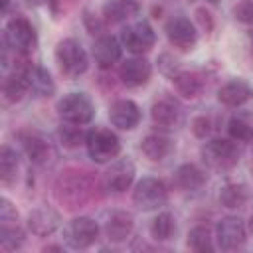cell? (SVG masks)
Returning <instances> with one entry per match:
<instances>
[{
	"label": "cell",
	"mask_w": 253,
	"mask_h": 253,
	"mask_svg": "<svg viewBox=\"0 0 253 253\" xmlns=\"http://www.w3.org/2000/svg\"><path fill=\"white\" fill-rule=\"evenodd\" d=\"M93 196V178L83 170H65L55 182V198L67 210L83 208Z\"/></svg>",
	"instance_id": "1"
},
{
	"label": "cell",
	"mask_w": 253,
	"mask_h": 253,
	"mask_svg": "<svg viewBox=\"0 0 253 253\" xmlns=\"http://www.w3.org/2000/svg\"><path fill=\"white\" fill-rule=\"evenodd\" d=\"M53 55H55V63H57L61 75L67 79L81 77L89 67V55H87L85 47L81 45V42H77L75 38L59 40Z\"/></svg>",
	"instance_id": "2"
},
{
	"label": "cell",
	"mask_w": 253,
	"mask_h": 253,
	"mask_svg": "<svg viewBox=\"0 0 253 253\" xmlns=\"http://www.w3.org/2000/svg\"><path fill=\"white\" fill-rule=\"evenodd\" d=\"M202 160L215 172H229L239 162V150L231 138H211L202 146Z\"/></svg>",
	"instance_id": "3"
},
{
	"label": "cell",
	"mask_w": 253,
	"mask_h": 253,
	"mask_svg": "<svg viewBox=\"0 0 253 253\" xmlns=\"http://www.w3.org/2000/svg\"><path fill=\"white\" fill-rule=\"evenodd\" d=\"M36 43H38V34L28 18L14 16L12 20L6 22V28H4V47L6 49L26 55L36 47Z\"/></svg>",
	"instance_id": "4"
},
{
	"label": "cell",
	"mask_w": 253,
	"mask_h": 253,
	"mask_svg": "<svg viewBox=\"0 0 253 253\" xmlns=\"http://www.w3.org/2000/svg\"><path fill=\"white\" fill-rule=\"evenodd\" d=\"M55 111L59 115V119L63 123H69V125H89L95 117V105L93 101L89 99V95L85 93H67L63 95L57 105H55Z\"/></svg>",
	"instance_id": "5"
},
{
	"label": "cell",
	"mask_w": 253,
	"mask_h": 253,
	"mask_svg": "<svg viewBox=\"0 0 253 253\" xmlns=\"http://www.w3.org/2000/svg\"><path fill=\"white\" fill-rule=\"evenodd\" d=\"M85 148L93 162L105 164L121 154V138L111 128H93L87 132Z\"/></svg>",
	"instance_id": "6"
},
{
	"label": "cell",
	"mask_w": 253,
	"mask_h": 253,
	"mask_svg": "<svg viewBox=\"0 0 253 253\" xmlns=\"http://www.w3.org/2000/svg\"><path fill=\"white\" fill-rule=\"evenodd\" d=\"M168 202V186L154 176H144L134 184L132 204L140 211H154Z\"/></svg>",
	"instance_id": "7"
},
{
	"label": "cell",
	"mask_w": 253,
	"mask_h": 253,
	"mask_svg": "<svg viewBox=\"0 0 253 253\" xmlns=\"http://www.w3.org/2000/svg\"><path fill=\"white\" fill-rule=\"evenodd\" d=\"M97 239H99V223L87 215L73 217L63 227V241L69 249L75 251L89 249L91 245H95Z\"/></svg>",
	"instance_id": "8"
},
{
	"label": "cell",
	"mask_w": 253,
	"mask_h": 253,
	"mask_svg": "<svg viewBox=\"0 0 253 253\" xmlns=\"http://www.w3.org/2000/svg\"><path fill=\"white\" fill-rule=\"evenodd\" d=\"M121 43L132 55H144V53H148L154 47L156 32H154V28L146 20H140V22L128 24L121 32Z\"/></svg>",
	"instance_id": "9"
},
{
	"label": "cell",
	"mask_w": 253,
	"mask_h": 253,
	"mask_svg": "<svg viewBox=\"0 0 253 253\" xmlns=\"http://www.w3.org/2000/svg\"><path fill=\"white\" fill-rule=\"evenodd\" d=\"M215 241L223 251H237L247 241V225L237 215L221 217L215 225Z\"/></svg>",
	"instance_id": "10"
},
{
	"label": "cell",
	"mask_w": 253,
	"mask_h": 253,
	"mask_svg": "<svg viewBox=\"0 0 253 253\" xmlns=\"http://www.w3.org/2000/svg\"><path fill=\"white\" fill-rule=\"evenodd\" d=\"M166 40L178 51H192L198 43V30L196 24L186 16H174L164 26Z\"/></svg>",
	"instance_id": "11"
},
{
	"label": "cell",
	"mask_w": 253,
	"mask_h": 253,
	"mask_svg": "<svg viewBox=\"0 0 253 253\" xmlns=\"http://www.w3.org/2000/svg\"><path fill=\"white\" fill-rule=\"evenodd\" d=\"M134 176H136L134 162L128 156L126 158H117V160H111L109 168L103 172V186L109 192L121 194V192H126L132 186Z\"/></svg>",
	"instance_id": "12"
},
{
	"label": "cell",
	"mask_w": 253,
	"mask_h": 253,
	"mask_svg": "<svg viewBox=\"0 0 253 253\" xmlns=\"http://www.w3.org/2000/svg\"><path fill=\"white\" fill-rule=\"evenodd\" d=\"M119 77L126 87H142L152 77V65L146 57L134 55L130 59H125L119 67Z\"/></svg>",
	"instance_id": "13"
},
{
	"label": "cell",
	"mask_w": 253,
	"mask_h": 253,
	"mask_svg": "<svg viewBox=\"0 0 253 253\" xmlns=\"http://www.w3.org/2000/svg\"><path fill=\"white\" fill-rule=\"evenodd\" d=\"M150 119L158 128L170 130V128L178 126L182 121V105L174 97L164 95L158 101H154V105L150 109Z\"/></svg>",
	"instance_id": "14"
},
{
	"label": "cell",
	"mask_w": 253,
	"mask_h": 253,
	"mask_svg": "<svg viewBox=\"0 0 253 253\" xmlns=\"http://www.w3.org/2000/svg\"><path fill=\"white\" fill-rule=\"evenodd\" d=\"M140 119H142L140 107L132 99H119V101L111 103V107H109V121L113 126H117L121 130L136 128Z\"/></svg>",
	"instance_id": "15"
},
{
	"label": "cell",
	"mask_w": 253,
	"mask_h": 253,
	"mask_svg": "<svg viewBox=\"0 0 253 253\" xmlns=\"http://www.w3.org/2000/svg\"><path fill=\"white\" fill-rule=\"evenodd\" d=\"M61 223V215L57 210H53L51 206H38L28 213V229L38 235V237H47L51 235Z\"/></svg>",
	"instance_id": "16"
},
{
	"label": "cell",
	"mask_w": 253,
	"mask_h": 253,
	"mask_svg": "<svg viewBox=\"0 0 253 253\" xmlns=\"http://www.w3.org/2000/svg\"><path fill=\"white\" fill-rule=\"evenodd\" d=\"M134 229V217L126 210H113L105 217V235L113 243L126 241Z\"/></svg>",
	"instance_id": "17"
},
{
	"label": "cell",
	"mask_w": 253,
	"mask_h": 253,
	"mask_svg": "<svg viewBox=\"0 0 253 253\" xmlns=\"http://www.w3.org/2000/svg\"><path fill=\"white\" fill-rule=\"evenodd\" d=\"M123 57V43L109 34H103L93 43V59L101 69H109Z\"/></svg>",
	"instance_id": "18"
},
{
	"label": "cell",
	"mask_w": 253,
	"mask_h": 253,
	"mask_svg": "<svg viewBox=\"0 0 253 253\" xmlns=\"http://www.w3.org/2000/svg\"><path fill=\"white\" fill-rule=\"evenodd\" d=\"M253 99V85L245 79H229L217 91V101L225 107H241Z\"/></svg>",
	"instance_id": "19"
},
{
	"label": "cell",
	"mask_w": 253,
	"mask_h": 253,
	"mask_svg": "<svg viewBox=\"0 0 253 253\" xmlns=\"http://www.w3.org/2000/svg\"><path fill=\"white\" fill-rule=\"evenodd\" d=\"M20 140H22V148H24L26 156L34 164H47V160L55 154L53 148H51V144L40 132H34V130L22 132L20 134Z\"/></svg>",
	"instance_id": "20"
},
{
	"label": "cell",
	"mask_w": 253,
	"mask_h": 253,
	"mask_svg": "<svg viewBox=\"0 0 253 253\" xmlns=\"http://www.w3.org/2000/svg\"><path fill=\"white\" fill-rule=\"evenodd\" d=\"M140 12L138 0H107L101 8V16L107 24H119L134 18Z\"/></svg>",
	"instance_id": "21"
},
{
	"label": "cell",
	"mask_w": 253,
	"mask_h": 253,
	"mask_svg": "<svg viewBox=\"0 0 253 253\" xmlns=\"http://www.w3.org/2000/svg\"><path fill=\"white\" fill-rule=\"evenodd\" d=\"M26 79H28L30 93L40 97V99L51 97L55 93V83H53L49 71L42 65H28L26 67Z\"/></svg>",
	"instance_id": "22"
},
{
	"label": "cell",
	"mask_w": 253,
	"mask_h": 253,
	"mask_svg": "<svg viewBox=\"0 0 253 253\" xmlns=\"http://www.w3.org/2000/svg\"><path fill=\"white\" fill-rule=\"evenodd\" d=\"M172 150H174V142L162 132H150L140 140V152L152 162H160L168 158Z\"/></svg>",
	"instance_id": "23"
},
{
	"label": "cell",
	"mask_w": 253,
	"mask_h": 253,
	"mask_svg": "<svg viewBox=\"0 0 253 253\" xmlns=\"http://www.w3.org/2000/svg\"><path fill=\"white\" fill-rule=\"evenodd\" d=\"M174 182L182 192H200L206 186V174L196 164H182L174 174Z\"/></svg>",
	"instance_id": "24"
},
{
	"label": "cell",
	"mask_w": 253,
	"mask_h": 253,
	"mask_svg": "<svg viewBox=\"0 0 253 253\" xmlns=\"http://www.w3.org/2000/svg\"><path fill=\"white\" fill-rule=\"evenodd\" d=\"M227 134L235 142H249L253 140V113L251 111H237L227 121Z\"/></svg>",
	"instance_id": "25"
},
{
	"label": "cell",
	"mask_w": 253,
	"mask_h": 253,
	"mask_svg": "<svg viewBox=\"0 0 253 253\" xmlns=\"http://www.w3.org/2000/svg\"><path fill=\"white\" fill-rule=\"evenodd\" d=\"M28 91H30V87H28V79H26V67L12 71L2 83V95L8 103L22 101Z\"/></svg>",
	"instance_id": "26"
},
{
	"label": "cell",
	"mask_w": 253,
	"mask_h": 253,
	"mask_svg": "<svg viewBox=\"0 0 253 253\" xmlns=\"http://www.w3.org/2000/svg\"><path fill=\"white\" fill-rule=\"evenodd\" d=\"M174 89L178 91V95H182L184 99H196L202 95L204 91V79L196 73V71H180L174 79Z\"/></svg>",
	"instance_id": "27"
},
{
	"label": "cell",
	"mask_w": 253,
	"mask_h": 253,
	"mask_svg": "<svg viewBox=\"0 0 253 253\" xmlns=\"http://www.w3.org/2000/svg\"><path fill=\"white\" fill-rule=\"evenodd\" d=\"M217 202L225 210H239L249 202V188L245 184H225L217 194Z\"/></svg>",
	"instance_id": "28"
},
{
	"label": "cell",
	"mask_w": 253,
	"mask_h": 253,
	"mask_svg": "<svg viewBox=\"0 0 253 253\" xmlns=\"http://www.w3.org/2000/svg\"><path fill=\"white\" fill-rule=\"evenodd\" d=\"M150 235L154 241H170L176 233V219L170 211H160L150 221Z\"/></svg>",
	"instance_id": "29"
},
{
	"label": "cell",
	"mask_w": 253,
	"mask_h": 253,
	"mask_svg": "<svg viewBox=\"0 0 253 253\" xmlns=\"http://www.w3.org/2000/svg\"><path fill=\"white\" fill-rule=\"evenodd\" d=\"M186 245H188L192 251H196V253H211V251L215 249V247H213V237H211L210 229L204 227V225H196V227H192V229L188 231V235H186Z\"/></svg>",
	"instance_id": "30"
},
{
	"label": "cell",
	"mask_w": 253,
	"mask_h": 253,
	"mask_svg": "<svg viewBox=\"0 0 253 253\" xmlns=\"http://www.w3.org/2000/svg\"><path fill=\"white\" fill-rule=\"evenodd\" d=\"M18 174V152L4 144L0 148V180L4 186L12 184Z\"/></svg>",
	"instance_id": "31"
},
{
	"label": "cell",
	"mask_w": 253,
	"mask_h": 253,
	"mask_svg": "<svg viewBox=\"0 0 253 253\" xmlns=\"http://www.w3.org/2000/svg\"><path fill=\"white\" fill-rule=\"evenodd\" d=\"M57 136H59V142L67 148H75L79 144H85V138H87V132L83 130V126L79 125H69V123H63L57 130Z\"/></svg>",
	"instance_id": "32"
},
{
	"label": "cell",
	"mask_w": 253,
	"mask_h": 253,
	"mask_svg": "<svg viewBox=\"0 0 253 253\" xmlns=\"http://www.w3.org/2000/svg\"><path fill=\"white\" fill-rule=\"evenodd\" d=\"M18 227H20V215L16 206L8 198H2L0 200V231H10Z\"/></svg>",
	"instance_id": "33"
},
{
	"label": "cell",
	"mask_w": 253,
	"mask_h": 253,
	"mask_svg": "<svg viewBox=\"0 0 253 253\" xmlns=\"http://www.w3.org/2000/svg\"><path fill=\"white\" fill-rule=\"evenodd\" d=\"M158 69H160V73L166 75L168 79H174V77L182 71V69H180V61L174 59V55H170V53H162V55L158 57Z\"/></svg>",
	"instance_id": "34"
},
{
	"label": "cell",
	"mask_w": 253,
	"mask_h": 253,
	"mask_svg": "<svg viewBox=\"0 0 253 253\" xmlns=\"http://www.w3.org/2000/svg\"><path fill=\"white\" fill-rule=\"evenodd\" d=\"M233 18L241 24H253V0H241L233 6Z\"/></svg>",
	"instance_id": "35"
},
{
	"label": "cell",
	"mask_w": 253,
	"mask_h": 253,
	"mask_svg": "<svg viewBox=\"0 0 253 253\" xmlns=\"http://www.w3.org/2000/svg\"><path fill=\"white\" fill-rule=\"evenodd\" d=\"M192 132H194V136H198V138H206V136H210V132H211V121H210V117H206V115H200V117H196L194 121H192Z\"/></svg>",
	"instance_id": "36"
},
{
	"label": "cell",
	"mask_w": 253,
	"mask_h": 253,
	"mask_svg": "<svg viewBox=\"0 0 253 253\" xmlns=\"http://www.w3.org/2000/svg\"><path fill=\"white\" fill-rule=\"evenodd\" d=\"M83 22H85L89 34H101V36H103V32H105V24H107L103 18L99 20V18H95L89 10H85V12H83Z\"/></svg>",
	"instance_id": "37"
},
{
	"label": "cell",
	"mask_w": 253,
	"mask_h": 253,
	"mask_svg": "<svg viewBox=\"0 0 253 253\" xmlns=\"http://www.w3.org/2000/svg\"><path fill=\"white\" fill-rule=\"evenodd\" d=\"M196 20H198V24L202 26L204 32H211L213 30V18L206 8H198L196 10Z\"/></svg>",
	"instance_id": "38"
},
{
	"label": "cell",
	"mask_w": 253,
	"mask_h": 253,
	"mask_svg": "<svg viewBox=\"0 0 253 253\" xmlns=\"http://www.w3.org/2000/svg\"><path fill=\"white\" fill-rule=\"evenodd\" d=\"M43 251H61V247L59 245H47V247H43Z\"/></svg>",
	"instance_id": "39"
},
{
	"label": "cell",
	"mask_w": 253,
	"mask_h": 253,
	"mask_svg": "<svg viewBox=\"0 0 253 253\" xmlns=\"http://www.w3.org/2000/svg\"><path fill=\"white\" fill-rule=\"evenodd\" d=\"M8 4H10V0H2V14L8 12Z\"/></svg>",
	"instance_id": "40"
},
{
	"label": "cell",
	"mask_w": 253,
	"mask_h": 253,
	"mask_svg": "<svg viewBox=\"0 0 253 253\" xmlns=\"http://www.w3.org/2000/svg\"><path fill=\"white\" fill-rule=\"evenodd\" d=\"M249 231L253 233V211H251V215H249Z\"/></svg>",
	"instance_id": "41"
},
{
	"label": "cell",
	"mask_w": 253,
	"mask_h": 253,
	"mask_svg": "<svg viewBox=\"0 0 253 253\" xmlns=\"http://www.w3.org/2000/svg\"><path fill=\"white\" fill-rule=\"evenodd\" d=\"M206 2H210V4H219L221 0H206Z\"/></svg>",
	"instance_id": "42"
},
{
	"label": "cell",
	"mask_w": 253,
	"mask_h": 253,
	"mask_svg": "<svg viewBox=\"0 0 253 253\" xmlns=\"http://www.w3.org/2000/svg\"><path fill=\"white\" fill-rule=\"evenodd\" d=\"M249 36H251V43H253V30H251V34H249Z\"/></svg>",
	"instance_id": "43"
},
{
	"label": "cell",
	"mask_w": 253,
	"mask_h": 253,
	"mask_svg": "<svg viewBox=\"0 0 253 253\" xmlns=\"http://www.w3.org/2000/svg\"><path fill=\"white\" fill-rule=\"evenodd\" d=\"M38 2H45V0H38Z\"/></svg>",
	"instance_id": "44"
}]
</instances>
